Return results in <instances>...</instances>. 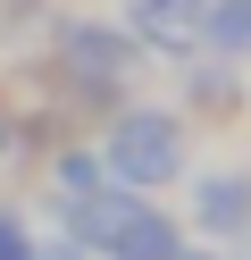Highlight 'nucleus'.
<instances>
[{
	"label": "nucleus",
	"mask_w": 251,
	"mask_h": 260,
	"mask_svg": "<svg viewBox=\"0 0 251 260\" xmlns=\"http://www.w3.org/2000/svg\"><path fill=\"white\" fill-rule=\"evenodd\" d=\"M67 226H76V243H84V252H100V260H176V226H167L142 193L92 185V193H76Z\"/></svg>",
	"instance_id": "nucleus-1"
},
{
	"label": "nucleus",
	"mask_w": 251,
	"mask_h": 260,
	"mask_svg": "<svg viewBox=\"0 0 251 260\" xmlns=\"http://www.w3.org/2000/svg\"><path fill=\"white\" fill-rule=\"evenodd\" d=\"M100 168H109V185H126V193L167 185V176L184 168V118H167V109H126V118L109 126Z\"/></svg>",
	"instance_id": "nucleus-2"
},
{
	"label": "nucleus",
	"mask_w": 251,
	"mask_h": 260,
	"mask_svg": "<svg viewBox=\"0 0 251 260\" xmlns=\"http://www.w3.org/2000/svg\"><path fill=\"white\" fill-rule=\"evenodd\" d=\"M193 218L209 226V235L251 243V176H243V168H209V176H193Z\"/></svg>",
	"instance_id": "nucleus-3"
},
{
	"label": "nucleus",
	"mask_w": 251,
	"mask_h": 260,
	"mask_svg": "<svg viewBox=\"0 0 251 260\" xmlns=\"http://www.w3.org/2000/svg\"><path fill=\"white\" fill-rule=\"evenodd\" d=\"M126 17H134V34L151 51H184L201 34V0H126Z\"/></svg>",
	"instance_id": "nucleus-4"
},
{
	"label": "nucleus",
	"mask_w": 251,
	"mask_h": 260,
	"mask_svg": "<svg viewBox=\"0 0 251 260\" xmlns=\"http://www.w3.org/2000/svg\"><path fill=\"white\" fill-rule=\"evenodd\" d=\"M201 34L218 59H251V0H209L201 9Z\"/></svg>",
	"instance_id": "nucleus-5"
},
{
	"label": "nucleus",
	"mask_w": 251,
	"mask_h": 260,
	"mask_svg": "<svg viewBox=\"0 0 251 260\" xmlns=\"http://www.w3.org/2000/svg\"><path fill=\"white\" fill-rule=\"evenodd\" d=\"M67 59H76L84 76H117V68H126V51H117L109 25H76V34H67Z\"/></svg>",
	"instance_id": "nucleus-6"
},
{
	"label": "nucleus",
	"mask_w": 251,
	"mask_h": 260,
	"mask_svg": "<svg viewBox=\"0 0 251 260\" xmlns=\"http://www.w3.org/2000/svg\"><path fill=\"white\" fill-rule=\"evenodd\" d=\"M0 260H42L33 235H25V218H0Z\"/></svg>",
	"instance_id": "nucleus-7"
},
{
	"label": "nucleus",
	"mask_w": 251,
	"mask_h": 260,
	"mask_svg": "<svg viewBox=\"0 0 251 260\" xmlns=\"http://www.w3.org/2000/svg\"><path fill=\"white\" fill-rule=\"evenodd\" d=\"M184 260H226V252H184Z\"/></svg>",
	"instance_id": "nucleus-8"
}]
</instances>
